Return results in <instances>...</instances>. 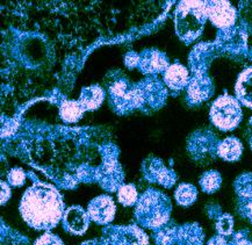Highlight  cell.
I'll return each mask as SVG.
<instances>
[{"label": "cell", "instance_id": "cell-19", "mask_svg": "<svg viewBox=\"0 0 252 245\" xmlns=\"http://www.w3.org/2000/svg\"><path fill=\"white\" fill-rule=\"evenodd\" d=\"M221 176L216 171H209V172L205 173L202 178L200 179V184H201L202 189L207 193H213L219 188L221 185Z\"/></svg>", "mask_w": 252, "mask_h": 245}, {"label": "cell", "instance_id": "cell-12", "mask_svg": "<svg viewBox=\"0 0 252 245\" xmlns=\"http://www.w3.org/2000/svg\"><path fill=\"white\" fill-rule=\"evenodd\" d=\"M103 98H105V93H103L102 89L98 85H93L83 89L82 93H80L79 102L85 111H95L96 108L101 106Z\"/></svg>", "mask_w": 252, "mask_h": 245}, {"label": "cell", "instance_id": "cell-21", "mask_svg": "<svg viewBox=\"0 0 252 245\" xmlns=\"http://www.w3.org/2000/svg\"><path fill=\"white\" fill-rule=\"evenodd\" d=\"M25 172L21 169H19V167H17V169H12L9 171L8 182L9 184H12L13 186H21L22 184L25 183Z\"/></svg>", "mask_w": 252, "mask_h": 245}, {"label": "cell", "instance_id": "cell-24", "mask_svg": "<svg viewBox=\"0 0 252 245\" xmlns=\"http://www.w3.org/2000/svg\"><path fill=\"white\" fill-rule=\"evenodd\" d=\"M9 196H11V189H9L7 184L1 182V205H4L6 201H8Z\"/></svg>", "mask_w": 252, "mask_h": 245}, {"label": "cell", "instance_id": "cell-17", "mask_svg": "<svg viewBox=\"0 0 252 245\" xmlns=\"http://www.w3.org/2000/svg\"><path fill=\"white\" fill-rule=\"evenodd\" d=\"M196 188L189 184H182L176 191V200L179 205L189 206L195 201Z\"/></svg>", "mask_w": 252, "mask_h": 245}, {"label": "cell", "instance_id": "cell-9", "mask_svg": "<svg viewBox=\"0 0 252 245\" xmlns=\"http://www.w3.org/2000/svg\"><path fill=\"white\" fill-rule=\"evenodd\" d=\"M115 242L118 245H148V237L136 227L115 228Z\"/></svg>", "mask_w": 252, "mask_h": 245}, {"label": "cell", "instance_id": "cell-27", "mask_svg": "<svg viewBox=\"0 0 252 245\" xmlns=\"http://www.w3.org/2000/svg\"><path fill=\"white\" fill-rule=\"evenodd\" d=\"M83 245H99V243H96V242L92 241V242H87V243H84Z\"/></svg>", "mask_w": 252, "mask_h": 245}, {"label": "cell", "instance_id": "cell-20", "mask_svg": "<svg viewBox=\"0 0 252 245\" xmlns=\"http://www.w3.org/2000/svg\"><path fill=\"white\" fill-rule=\"evenodd\" d=\"M232 227H234V222H232V217L230 215H223L216 224L218 231L221 235L231 234Z\"/></svg>", "mask_w": 252, "mask_h": 245}, {"label": "cell", "instance_id": "cell-18", "mask_svg": "<svg viewBox=\"0 0 252 245\" xmlns=\"http://www.w3.org/2000/svg\"><path fill=\"white\" fill-rule=\"evenodd\" d=\"M137 189L134 185H124L119 188L118 191V199L121 205L124 206H132L137 202Z\"/></svg>", "mask_w": 252, "mask_h": 245}, {"label": "cell", "instance_id": "cell-15", "mask_svg": "<svg viewBox=\"0 0 252 245\" xmlns=\"http://www.w3.org/2000/svg\"><path fill=\"white\" fill-rule=\"evenodd\" d=\"M144 166L149 167L150 172L154 175V178L158 180L161 185L170 187L174 182H176L174 173H172L171 171L165 169V167L161 165L160 162H158L157 159H151V163L149 164V165L145 163Z\"/></svg>", "mask_w": 252, "mask_h": 245}, {"label": "cell", "instance_id": "cell-10", "mask_svg": "<svg viewBox=\"0 0 252 245\" xmlns=\"http://www.w3.org/2000/svg\"><path fill=\"white\" fill-rule=\"evenodd\" d=\"M236 95L244 106L252 108V67L244 70L238 77Z\"/></svg>", "mask_w": 252, "mask_h": 245}, {"label": "cell", "instance_id": "cell-16", "mask_svg": "<svg viewBox=\"0 0 252 245\" xmlns=\"http://www.w3.org/2000/svg\"><path fill=\"white\" fill-rule=\"evenodd\" d=\"M212 93L211 82L203 79H195L189 84V94L193 101H202L207 99Z\"/></svg>", "mask_w": 252, "mask_h": 245}, {"label": "cell", "instance_id": "cell-4", "mask_svg": "<svg viewBox=\"0 0 252 245\" xmlns=\"http://www.w3.org/2000/svg\"><path fill=\"white\" fill-rule=\"evenodd\" d=\"M211 119L221 130H232L242 119L240 102L230 95H222L215 100L211 109Z\"/></svg>", "mask_w": 252, "mask_h": 245}, {"label": "cell", "instance_id": "cell-7", "mask_svg": "<svg viewBox=\"0 0 252 245\" xmlns=\"http://www.w3.org/2000/svg\"><path fill=\"white\" fill-rule=\"evenodd\" d=\"M64 228L71 234L83 235L87 230L90 224L89 213H86L82 207L75 206L64 213L63 216Z\"/></svg>", "mask_w": 252, "mask_h": 245}, {"label": "cell", "instance_id": "cell-5", "mask_svg": "<svg viewBox=\"0 0 252 245\" xmlns=\"http://www.w3.org/2000/svg\"><path fill=\"white\" fill-rule=\"evenodd\" d=\"M207 15L216 27L225 30L234 25L236 11L228 1H212L207 2Z\"/></svg>", "mask_w": 252, "mask_h": 245}, {"label": "cell", "instance_id": "cell-11", "mask_svg": "<svg viewBox=\"0 0 252 245\" xmlns=\"http://www.w3.org/2000/svg\"><path fill=\"white\" fill-rule=\"evenodd\" d=\"M164 80L170 89L182 90L189 83V72L185 66L180 64H173L167 67L164 72Z\"/></svg>", "mask_w": 252, "mask_h": 245}, {"label": "cell", "instance_id": "cell-6", "mask_svg": "<svg viewBox=\"0 0 252 245\" xmlns=\"http://www.w3.org/2000/svg\"><path fill=\"white\" fill-rule=\"evenodd\" d=\"M89 216L100 224L109 223L115 215V204L111 196L101 195L93 199L89 205Z\"/></svg>", "mask_w": 252, "mask_h": 245}, {"label": "cell", "instance_id": "cell-13", "mask_svg": "<svg viewBox=\"0 0 252 245\" xmlns=\"http://www.w3.org/2000/svg\"><path fill=\"white\" fill-rule=\"evenodd\" d=\"M242 143L237 138L228 137L220 144L219 154L220 157L225 160H236L241 157L242 154Z\"/></svg>", "mask_w": 252, "mask_h": 245}, {"label": "cell", "instance_id": "cell-25", "mask_svg": "<svg viewBox=\"0 0 252 245\" xmlns=\"http://www.w3.org/2000/svg\"><path fill=\"white\" fill-rule=\"evenodd\" d=\"M208 245H227V243H225V240L223 237L216 236L213 238V240L209 241Z\"/></svg>", "mask_w": 252, "mask_h": 245}, {"label": "cell", "instance_id": "cell-1", "mask_svg": "<svg viewBox=\"0 0 252 245\" xmlns=\"http://www.w3.org/2000/svg\"><path fill=\"white\" fill-rule=\"evenodd\" d=\"M20 213L26 223L32 228L49 230L64 216L63 199L49 184H34L22 196Z\"/></svg>", "mask_w": 252, "mask_h": 245}, {"label": "cell", "instance_id": "cell-3", "mask_svg": "<svg viewBox=\"0 0 252 245\" xmlns=\"http://www.w3.org/2000/svg\"><path fill=\"white\" fill-rule=\"evenodd\" d=\"M170 209L171 206L167 196L150 189L138 200L135 216L145 227L158 228L169 220Z\"/></svg>", "mask_w": 252, "mask_h": 245}, {"label": "cell", "instance_id": "cell-8", "mask_svg": "<svg viewBox=\"0 0 252 245\" xmlns=\"http://www.w3.org/2000/svg\"><path fill=\"white\" fill-rule=\"evenodd\" d=\"M138 66L144 73H156L165 71L170 65L167 59L163 54L159 51L151 50L141 55Z\"/></svg>", "mask_w": 252, "mask_h": 245}, {"label": "cell", "instance_id": "cell-26", "mask_svg": "<svg viewBox=\"0 0 252 245\" xmlns=\"http://www.w3.org/2000/svg\"><path fill=\"white\" fill-rule=\"evenodd\" d=\"M248 215L250 217V220L252 221V202H250L248 206Z\"/></svg>", "mask_w": 252, "mask_h": 245}, {"label": "cell", "instance_id": "cell-2", "mask_svg": "<svg viewBox=\"0 0 252 245\" xmlns=\"http://www.w3.org/2000/svg\"><path fill=\"white\" fill-rule=\"evenodd\" d=\"M207 18V2H180L176 12L177 34L185 41L194 40L202 31Z\"/></svg>", "mask_w": 252, "mask_h": 245}, {"label": "cell", "instance_id": "cell-28", "mask_svg": "<svg viewBox=\"0 0 252 245\" xmlns=\"http://www.w3.org/2000/svg\"><path fill=\"white\" fill-rule=\"evenodd\" d=\"M240 245H251V244L248 243V242H243V243H241Z\"/></svg>", "mask_w": 252, "mask_h": 245}, {"label": "cell", "instance_id": "cell-14", "mask_svg": "<svg viewBox=\"0 0 252 245\" xmlns=\"http://www.w3.org/2000/svg\"><path fill=\"white\" fill-rule=\"evenodd\" d=\"M85 109L79 101H73V100H66L61 106L60 114L63 121L65 122H77L82 119Z\"/></svg>", "mask_w": 252, "mask_h": 245}, {"label": "cell", "instance_id": "cell-23", "mask_svg": "<svg viewBox=\"0 0 252 245\" xmlns=\"http://www.w3.org/2000/svg\"><path fill=\"white\" fill-rule=\"evenodd\" d=\"M138 63H140V55L130 53L128 54L127 57H126V64H127L128 66H136L138 65Z\"/></svg>", "mask_w": 252, "mask_h": 245}, {"label": "cell", "instance_id": "cell-22", "mask_svg": "<svg viewBox=\"0 0 252 245\" xmlns=\"http://www.w3.org/2000/svg\"><path fill=\"white\" fill-rule=\"evenodd\" d=\"M34 245H64L62 241L53 234H46L41 236Z\"/></svg>", "mask_w": 252, "mask_h": 245}]
</instances>
